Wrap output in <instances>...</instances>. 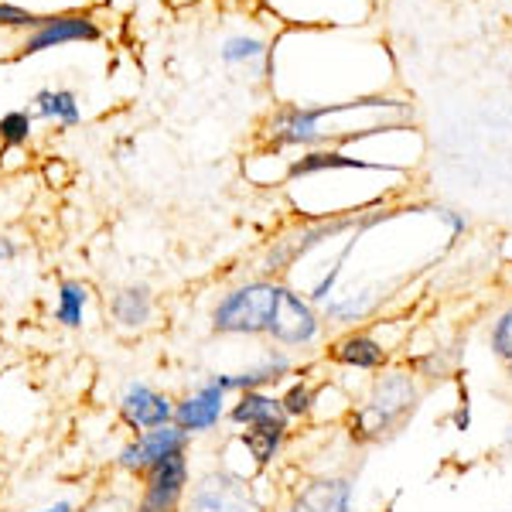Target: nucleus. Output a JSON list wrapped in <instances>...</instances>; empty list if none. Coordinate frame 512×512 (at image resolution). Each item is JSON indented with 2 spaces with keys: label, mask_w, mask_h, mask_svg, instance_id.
I'll use <instances>...</instances> for the list:
<instances>
[{
  "label": "nucleus",
  "mask_w": 512,
  "mask_h": 512,
  "mask_svg": "<svg viewBox=\"0 0 512 512\" xmlns=\"http://www.w3.org/2000/svg\"><path fill=\"white\" fill-rule=\"evenodd\" d=\"M328 359L345 369H359V373H379L390 362V349L373 332H345L328 345Z\"/></svg>",
  "instance_id": "1a4fd4ad"
},
{
  "label": "nucleus",
  "mask_w": 512,
  "mask_h": 512,
  "mask_svg": "<svg viewBox=\"0 0 512 512\" xmlns=\"http://www.w3.org/2000/svg\"><path fill=\"white\" fill-rule=\"evenodd\" d=\"M38 512H76V502L62 499V502H55V506H45V509H38Z\"/></svg>",
  "instance_id": "c756f323"
},
{
  "label": "nucleus",
  "mask_w": 512,
  "mask_h": 512,
  "mask_svg": "<svg viewBox=\"0 0 512 512\" xmlns=\"http://www.w3.org/2000/svg\"><path fill=\"white\" fill-rule=\"evenodd\" d=\"M451 427H454V431H458V434H468V431H472V407H468V396L458 403V407H454Z\"/></svg>",
  "instance_id": "bb28decb"
},
{
  "label": "nucleus",
  "mask_w": 512,
  "mask_h": 512,
  "mask_svg": "<svg viewBox=\"0 0 512 512\" xmlns=\"http://www.w3.org/2000/svg\"><path fill=\"white\" fill-rule=\"evenodd\" d=\"M437 219H444V222H448L454 236H458V233H465V229H468V219H465V216H458V212H451V209H437Z\"/></svg>",
  "instance_id": "cd10ccee"
},
{
  "label": "nucleus",
  "mask_w": 512,
  "mask_h": 512,
  "mask_svg": "<svg viewBox=\"0 0 512 512\" xmlns=\"http://www.w3.org/2000/svg\"><path fill=\"white\" fill-rule=\"evenodd\" d=\"M267 55H270L267 41L256 35H233L222 41V48H219V59L226 65H253L260 59H267Z\"/></svg>",
  "instance_id": "412c9836"
},
{
  "label": "nucleus",
  "mask_w": 512,
  "mask_h": 512,
  "mask_svg": "<svg viewBox=\"0 0 512 512\" xmlns=\"http://www.w3.org/2000/svg\"><path fill=\"white\" fill-rule=\"evenodd\" d=\"M14 256H18V243H14V239H7V236H0V263L14 260Z\"/></svg>",
  "instance_id": "c85d7f7f"
},
{
  "label": "nucleus",
  "mask_w": 512,
  "mask_h": 512,
  "mask_svg": "<svg viewBox=\"0 0 512 512\" xmlns=\"http://www.w3.org/2000/svg\"><path fill=\"white\" fill-rule=\"evenodd\" d=\"M376 311V294L373 291H359L349 297H328L325 301V318L321 321H332V325H359Z\"/></svg>",
  "instance_id": "6ab92c4d"
},
{
  "label": "nucleus",
  "mask_w": 512,
  "mask_h": 512,
  "mask_svg": "<svg viewBox=\"0 0 512 512\" xmlns=\"http://www.w3.org/2000/svg\"><path fill=\"white\" fill-rule=\"evenodd\" d=\"M325 332V321H321L318 308L301 297L291 287L280 284L277 287V301H274V315H270L267 338H274L284 349H311Z\"/></svg>",
  "instance_id": "7ed1b4c3"
},
{
  "label": "nucleus",
  "mask_w": 512,
  "mask_h": 512,
  "mask_svg": "<svg viewBox=\"0 0 512 512\" xmlns=\"http://www.w3.org/2000/svg\"><path fill=\"white\" fill-rule=\"evenodd\" d=\"M110 315L117 321L120 328L134 332V328H144L147 321L154 318V297H151V287L144 284H130L123 287L110 297Z\"/></svg>",
  "instance_id": "f3484780"
},
{
  "label": "nucleus",
  "mask_w": 512,
  "mask_h": 512,
  "mask_svg": "<svg viewBox=\"0 0 512 512\" xmlns=\"http://www.w3.org/2000/svg\"><path fill=\"white\" fill-rule=\"evenodd\" d=\"M352 250H355V239H352V243H349V246H345V250H342V253H338V260L332 263V270H328V274H325V277H321V280H318V284H315V287H311L308 301H311V304H315V308H318V304H325V301H328V297H332V294H335V284H338V277H342V270H345V256H349Z\"/></svg>",
  "instance_id": "b1692460"
},
{
  "label": "nucleus",
  "mask_w": 512,
  "mask_h": 512,
  "mask_svg": "<svg viewBox=\"0 0 512 512\" xmlns=\"http://www.w3.org/2000/svg\"><path fill=\"white\" fill-rule=\"evenodd\" d=\"M420 403V386L410 369H379V376L369 386V396L359 410H352V431L362 441H383L414 417Z\"/></svg>",
  "instance_id": "f257e3e1"
},
{
  "label": "nucleus",
  "mask_w": 512,
  "mask_h": 512,
  "mask_svg": "<svg viewBox=\"0 0 512 512\" xmlns=\"http://www.w3.org/2000/svg\"><path fill=\"white\" fill-rule=\"evenodd\" d=\"M41 18H45V14H35V11H28V7L4 4V0H0V31H31Z\"/></svg>",
  "instance_id": "a878e982"
},
{
  "label": "nucleus",
  "mask_w": 512,
  "mask_h": 512,
  "mask_svg": "<svg viewBox=\"0 0 512 512\" xmlns=\"http://www.w3.org/2000/svg\"><path fill=\"white\" fill-rule=\"evenodd\" d=\"M274 280H250L219 297L212 308V332L219 335H267L277 301Z\"/></svg>",
  "instance_id": "f03ea898"
},
{
  "label": "nucleus",
  "mask_w": 512,
  "mask_h": 512,
  "mask_svg": "<svg viewBox=\"0 0 512 512\" xmlns=\"http://www.w3.org/2000/svg\"><path fill=\"white\" fill-rule=\"evenodd\" d=\"M315 386L308 383V379H294V383H287L284 396H280V407H284V414L291 420H308L315 414Z\"/></svg>",
  "instance_id": "4be33fe9"
},
{
  "label": "nucleus",
  "mask_w": 512,
  "mask_h": 512,
  "mask_svg": "<svg viewBox=\"0 0 512 512\" xmlns=\"http://www.w3.org/2000/svg\"><path fill=\"white\" fill-rule=\"evenodd\" d=\"M284 512H352V482L338 475L315 478L294 495Z\"/></svg>",
  "instance_id": "ddd939ff"
},
{
  "label": "nucleus",
  "mask_w": 512,
  "mask_h": 512,
  "mask_svg": "<svg viewBox=\"0 0 512 512\" xmlns=\"http://www.w3.org/2000/svg\"><path fill=\"white\" fill-rule=\"evenodd\" d=\"M489 345H492V352L499 355L502 362H509V366H512V304L502 311L499 318H495Z\"/></svg>",
  "instance_id": "393cba45"
},
{
  "label": "nucleus",
  "mask_w": 512,
  "mask_h": 512,
  "mask_svg": "<svg viewBox=\"0 0 512 512\" xmlns=\"http://www.w3.org/2000/svg\"><path fill=\"white\" fill-rule=\"evenodd\" d=\"M0 308H4V301H0Z\"/></svg>",
  "instance_id": "2f4dec72"
},
{
  "label": "nucleus",
  "mask_w": 512,
  "mask_h": 512,
  "mask_svg": "<svg viewBox=\"0 0 512 512\" xmlns=\"http://www.w3.org/2000/svg\"><path fill=\"white\" fill-rule=\"evenodd\" d=\"M318 171H396V168L383 161L349 158V154H342V151H308L291 161L287 178H308V175H318Z\"/></svg>",
  "instance_id": "2eb2a0df"
},
{
  "label": "nucleus",
  "mask_w": 512,
  "mask_h": 512,
  "mask_svg": "<svg viewBox=\"0 0 512 512\" xmlns=\"http://www.w3.org/2000/svg\"><path fill=\"white\" fill-rule=\"evenodd\" d=\"M35 134V117L28 110H11L0 117V144L4 147H24Z\"/></svg>",
  "instance_id": "5701e85b"
},
{
  "label": "nucleus",
  "mask_w": 512,
  "mask_h": 512,
  "mask_svg": "<svg viewBox=\"0 0 512 512\" xmlns=\"http://www.w3.org/2000/svg\"><path fill=\"white\" fill-rule=\"evenodd\" d=\"M229 410V393L216 383V376L202 379L195 393H188L185 400L175 403V420L171 424L181 427L185 434H209L226 420Z\"/></svg>",
  "instance_id": "423d86ee"
},
{
  "label": "nucleus",
  "mask_w": 512,
  "mask_h": 512,
  "mask_svg": "<svg viewBox=\"0 0 512 512\" xmlns=\"http://www.w3.org/2000/svg\"><path fill=\"white\" fill-rule=\"evenodd\" d=\"M192 434H185L175 424L154 427V431H140L134 441H127L117 454V465L130 475H144L147 468L161 465L164 458H175V454H188Z\"/></svg>",
  "instance_id": "39448f33"
},
{
  "label": "nucleus",
  "mask_w": 512,
  "mask_h": 512,
  "mask_svg": "<svg viewBox=\"0 0 512 512\" xmlns=\"http://www.w3.org/2000/svg\"><path fill=\"white\" fill-rule=\"evenodd\" d=\"M188 489V454L164 458L161 465L144 472V495L137 512H178Z\"/></svg>",
  "instance_id": "0eeeda50"
},
{
  "label": "nucleus",
  "mask_w": 512,
  "mask_h": 512,
  "mask_svg": "<svg viewBox=\"0 0 512 512\" xmlns=\"http://www.w3.org/2000/svg\"><path fill=\"white\" fill-rule=\"evenodd\" d=\"M31 117L45 123H59V127H79L82 123L79 96L72 89H38L31 96Z\"/></svg>",
  "instance_id": "dca6fc26"
},
{
  "label": "nucleus",
  "mask_w": 512,
  "mask_h": 512,
  "mask_svg": "<svg viewBox=\"0 0 512 512\" xmlns=\"http://www.w3.org/2000/svg\"><path fill=\"white\" fill-rule=\"evenodd\" d=\"M294 369V359L284 349H270L256 366H246L243 373H216V383L226 393H246V390H270L284 383Z\"/></svg>",
  "instance_id": "9d476101"
},
{
  "label": "nucleus",
  "mask_w": 512,
  "mask_h": 512,
  "mask_svg": "<svg viewBox=\"0 0 512 512\" xmlns=\"http://www.w3.org/2000/svg\"><path fill=\"white\" fill-rule=\"evenodd\" d=\"M502 448H506V454H509V458H512V427H509V431H506V441H502Z\"/></svg>",
  "instance_id": "7c9ffc66"
},
{
  "label": "nucleus",
  "mask_w": 512,
  "mask_h": 512,
  "mask_svg": "<svg viewBox=\"0 0 512 512\" xmlns=\"http://www.w3.org/2000/svg\"><path fill=\"white\" fill-rule=\"evenodd\" d=\"M226 420L233 427H291V417L280 407V396L270 390L239 393L233 407L226 410Z\"/></svg>",
  "instance_id": "f8f14e48"
},
{
  "label": "nucleus",
  "mask_w": 512,
  "mask_h": 512,
  "mask_svg": "<svg viewBox=\"0 0 512 512\" xmlns=\"http://www.w3.org/2000/svg\"><path fill=\"white\" fill-rule=\"evenodd\" d=\"M120 420L130 431H154L175 420V403L168 400L161 390H154L151 383H127V390L120 393Z\"/></svg>",
  "instance_id": "6e6552de"
},
{
  "label": "nucleus",
  "mask_w": 512,
  "mask_h": 512,
  "mask_svg": "<svg viewBox=\"0 0 512 512\" xmlns=\"http://www.w3.org/2000/svg\"><path fill=\"white\" fill-rule=\"evenodd\" d=\"M287 434H291V427H246V431L239 434V441L250 451L256 468H267L277 461L280 448L287 444Z\"/></svg>",
  "instance_id": "a211bd4d"
},
{
  "label": "nucleus",
  "mask_w": 512,
  "mask_h": 512,
  "mask_svg": "<svg viewBox=\"0 0 512 512\" xmlns=\"http://www.w3.org/2000/svg\"><path fill=\"white\" fill-rule=\"evenodd\" d=\"M103 38V28L89 11H59V14H45L35 28L24 35L21 41V55H38L48 48H62V45H93Z\"/></svg>",
  "instance_id": "20e7f679"
},
{
  "label": "nucleus",
  "mask_w": 512,
  "mask_h": 512,
  "mask_svg": "<svg viewBox=\"0 0 512 512\" xmlns=\"http://www.w3.org/2000/svg\"><path fill=\"white\" fill-rule=\"evenodd\" d=\"M349 226H355V219H332V222H318V226H304V229H297L294 236L277 239L274 253H270V260H267L270 270H287L297 256H308L315 246L328 243V239L338 236L342 229H349Z\"/></svg>",
  "instance_id": "4468645a"
},
{
  "label": "nucleus",
  "mask_w": 512,
  "mask_h": 512,
  "mask_svg": "<svg viewBox=\"0 0 512 512\" xmlns=\"http://www.w3.org/2000/svg\"><path fill=\"white\" fill-rule=\"evenodd\" d=\"M86 304H89V287L79 280H62L59 294H55V321L62 328H82L86 321Z\"/></svg>",
  "instance_id": "aec40b11"
},
{
  "label": "nucleus",
  "mask_w": 512,
  "mask_h": 512,
  "mask_svg": "<svg viewBox=\"0 0 512 512\" xmlns=\"http://www.w3.org/2000/svg\"><path fill=\"white\" fill-rule=\"evenodd\" d=\"M192 512H260L246 499V485L239 478L205 475L192 492Z\"/></svg>",
  "instance_id": "9b49d317"
}]
</instances>
